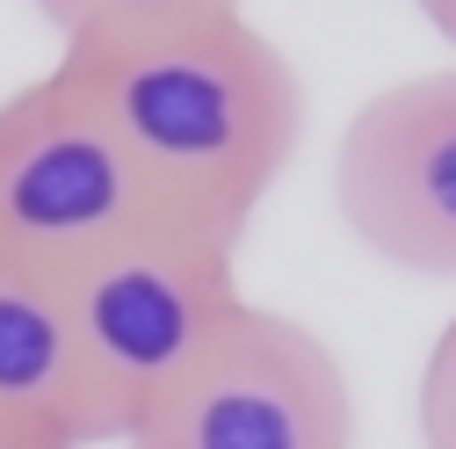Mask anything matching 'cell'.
<instances>
[{
    "instance_id": "1",
    "label": "cell",
    "mask_w": 456,
    "mask_h": 449,
    "mask_svg": "<svg viewBox=\"0 0 456 449\" xmlns=\"http://www.w3.org/2000/svg\"><path fill=\"white\" fill-rule=\"evenodd\" d=\"M59 73L94 102L152 203L224 240H247L305 138V80L247 8L59 44Z\"/></svg>"
},
{
    "instance_id": "2",
    "label": "cell",
    "mask_w": 456,
    "mask_h": 449,
    "mask_svg": "<svg viewBox=\"0 0 456 449\" xmlns=\"http://www.w3.org/2000/svg\"><path fill=\"white\" fill-rule=\"evenodd\" d=\"M59 290L109 406L124 413V435L152 391L175 384L247 305L240 240L167 217V210L145 217L138 233H124L117 247L87 254L80 268H66Z\"/></svg>"
},
{
    "instance_id": "3",
    "label": "cell",
    "mask_w": 456,
    "mask_h": 449,
    "mask_svg": "<svg viewBox=\"0 0 456 449\" xmlns=\"http://www.w3.org/2000/svg\"><path fill=\"white\" fill-rule=\"evenodd\" d=\"M124 449H355V391L305 319L247 298L232 326L138 406Z\"/></svg>"
},
{
    "instance_id": "4",
    "label": "cell",
    "mask_w": 456,
    "mask_h": 449,
    "mask_svg": "<svg viewBox=\"0 0 456 449\" xmlns=\"http://www.w3.org/2000/svg\"><path fill=\"white\" fill-rule=\"evenodd\" d=\"M145 217L152 189L59 66L0 102V261L66 275Z\"/></svg>"
},
{
    "instance_id": "5",
    "label": "cell",
    "mask_w": 456,
    "mask_h": 449,
    "mask_svg": "<svg viewBox=\"0 0 456 449\" xmlns=\"http://www.w3.org/2000/svg\"><path fill=\"white\" fill-rule=\"evenodd\" d=\"M333 203L384 268L456 283V66L355 102L333 145Z\"/></svg>"
},
{
    "instance_id": "6",
    "label": "cell",
    "mask_w": 456,
    "mask_h": 449,
    "mask_svg": "<svg viewBox=\"0 0 456 449\" xmlns=\"http://www.w3.org/2000/svg\"><path fill=\"white\" fill-rule=\"evenodd\" d=\"M0 420L51 449L124 442V413L80 348L59 275L0 261Z\"/></svg>"
},
{
    "instance_id": "7",
    "label": "cell",
    "mask_w": 456,
    "mask_h": 449,
    "mask_svg": "<svg viewBox=\"0 0 456 449\" xmlns=\"http://www.w3.org/2000/svg\"><path fill=\"white\" fill-rule=\"evenodd\" d=\"M210 8H247V0H37V15L59 29V44L131 29V22H167V15H210Z\"/></svg>"
},
{
    "instance_id": "8",
    "label": "cell",
    "mask_w": 456,
    "mask_h": 449,
    "mask_svg": "<svg viewBox=\"0 0 456 449\" xmlns=\"http://www.w3.org/2000/svg\"><path fill=\"white\" fill-rule=\"evenodd\" d=\"M413 428H420V449H456V312L435 333L428 370L413 384Z\"/></svg>"
},
{
    "instance_id": "9",
    "label": "cell",
    "mask_w": 456,
    "mask_h": 449,
    "mask_svg": "<svg viewBox=\"0 0 456 449\" xmlns=\"http://www.w3.org/2000/svg\"><path fill=\"white\" fill-rule=\"evenodd\" d=\"M428 15H435V29L456 44V0H428Z\"/></svg>"
},
{
    "instance_id": "10",
    "label": "cell",
    "mask_w": 456,
    "mask_h": 449,
    "mask_svg": "<svg viewBox=\"0 0 456 449\" xmlns=\"http://www.w3.org/2000/svg\"><path fill=\"white\" fill-rule=\"evenodd\" d=\"M0 449H51V442H29L22 428H8V420H0Z\"/></svg>"
}]
</instances>
